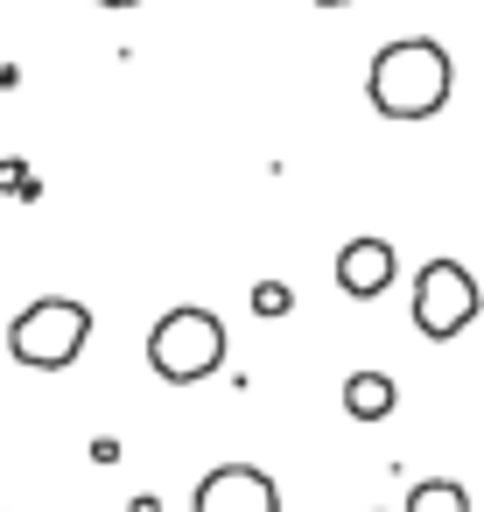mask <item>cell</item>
<instances>
[{"label": "cell", "instance_id": "cell-2", "mask_svg": "<svg viewBox=\"0 0 484 512\" xmlns=\"http://www.w3.org/2000/svg\"><path fill=\"white\" fill-rule=\"evenodd\" d=\"M85 344H92V309L78 295H36L8 323V358L29 372H64L85 358Z\"/></svg>", "mask_w": 484, "mask_h": 512}, {"label": "cell", "instance_id": "cell-12", "mask_svg": "<svg viewBox=\"0 0 484 512\" xmlns=\"http://www.w3.org/2000/svg\"><path fill=\"white\" fill-rule=\"evenodd\" d=\"M127 512H162V498H148V491H141V498H134Z\"/></svg>", "mask_w": 484, "mask_h": 512}, {"label": "cell", "instance_id": "cell-5", "mask_svg": "<svg viewBox=\"0 0 484 512\" xmlns=\"http://www.w3.org/2000/svg\"><path fill=\"white\" fill-rule=\"evenodd\" d=\"M190 512H281V484L260 463H218L197 477Z\"/></svg>", "mask_w": 484, "mask_h": 512}, {"label": "cell", "instance_id": "cell-9", "mask_svg": "<svg viewBox=\"0 0 484 512\" xmlns=\"http://www.w3.org/2000/svg\"><path fill=\"white\" fill-rule=\"evenodd\" d=\"M288 309H295V288H288V281H260V288H253V316L274 323V316H288Z\"/></svg>", "mask_w": 484, "mask_h": 512}, {"label": "cell", "instance_id": "cell-4", "mask_svg": "<svg viewBox=\"0 0 484 512\" xmlns=\"http://www.w3.org/2000/svg\"><path fill=\"white\" fill-rule=\"evenodd\" d=\"M484 295H477V274L463 260H428L414 274V330L428 344H456L470 323H477Z\"/></svg>", "mask_w": 484, "mask_h": 512}, {"label": "cell", "instance_id": "cell-11", "mask_svg": "<svg viewBox=\"0 0 484 512\" xmlns=\"http://www.w3.org/2000/svg\"><path fill=\"white\" fill-rule=\"evenodd\" d=\"M92 8H113V15H134V8H141V0H92Z\"/></svg>", "mask_w": 484, "mask_h": 512}, {"label": "cell", "instance_id": "cell-8", "mask_svg": "<svg viewBox=\"0 0 484 512\" xmlns=\"http://www.w3.org/2000/svg\"><path fill=\"white\" fill-rule=\"evenodd\" d=\"M400 512H470V491H463L456 477H421Z\"/></svg>", "mask_w": 484, "mask_h": 512}, {"label": "cell", "instance_id": "cell-10", "mask_svg": "<svg viewBox=\"0 0 484 512\" xmlns=\"http://www.w3.org/2000/svg\"><path fill=\"white\" fill-rule=\"evenodd\" d=\"M0 197H36V169L29 162H0Z\"/></svg>", "mask_w": 484, "mask_h": 512}, {"label": "cell", "instance_id": "cell-13", "mask_svg": "<svg viewBox=\"0 0 484 512\" xmlns=\"http://www.w3.org/2000/svg\"><path fill=\"white\" fill-rule=\"evenodd\" d=\"M309 8H351V0H309Z\"/></svg>", "mask_w": 484, "mask_h": 512}, {"label": "cell", "instance_id": "cell-6", "mask_svg": "<svg viewBox=\"0 0 484 512\" xmlns=\"http://www.w3.org/2000/svg\"><path fill=\"white\" fill-rule=\"evenodd\" d=\"M393 274H400V253H393L386 239H344V253H337V288H344L351 302H379V295L393 288Z\"/></svg>", "mask_w": 484, "mask_h": 512}, {"label": "cell", "instance_id": "cell-7", "mask_svg": "<svg viewBox=\"0 0 484 512\" xmlns=\"http://www.w3.org/2000/svg\"><path fill=\"white\" fill-rule=\"evenodd\" d=\"M393 407H400L393 372H351V379H344V414H351V421H386Z\"/></svg>", "mask_w": 484, "mask_h": 512}, {"label": "cell", "instance_id": "cell-3", "mask_svg": "<svg viewBox=\"0 0 484 512\" xmlns=\"http://www.w3.org/2000/svg\"><path fill=\"white\" fill-rule=\"evenodd\" d=\"M225 323L211 316V309H197V302H183V309H169L155 330H148V365H155V379H169V386H204L218 365H225Z\"/></svg>", "mask_w": 484, "mask_h": 512}, {"label": "cell", "instance_id": "cell-1", "mask_svg": "<svg viewBox=\"0 0 484 512\" xmlns=\"http://www.w3.org/2000/svg\"><path fill=\"white\" fill-rule=\"evenodd\" d=\"M449 92H456V57H449L435 36H400V43H386V50L372 57V71H365L372 113H379V120H400V127L435 120V113L449 106Z\"/></svg>", "mask_w": 484, "mask_h": 512}]
</instances>
